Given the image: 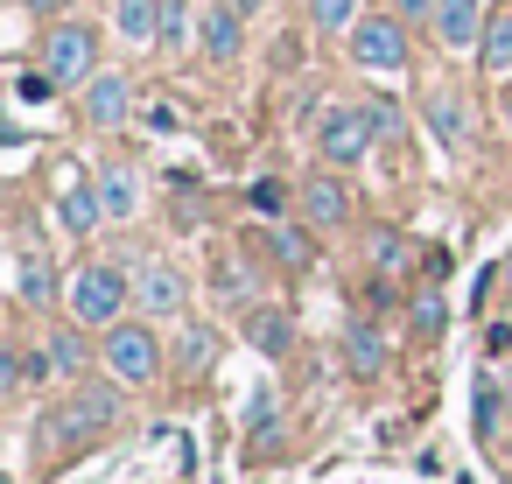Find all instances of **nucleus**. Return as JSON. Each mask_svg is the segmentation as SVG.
<instances>
[{
	"instance_id": "nucleus-16",
	"label": "nucleus",
	"mask_w": 512,
	"mask_h": 484,
	"mask_svg": "<svg viewBox=\"0 0 512 484\" xmlns=\"http://www.w3.org/2000/svg\"><path fill=\"white\" fill-rule=\"evenodd\" d=\"M344 358H351V372H358V379H379V365H386L379 330H372V323H351V330H344Z\"/></svg>"
},
{
	"instance_id": "nucleus-9",
	"label": "nucleus",
	"mask_w": 512,
	"mask_h": 484,
	"mask_svg": "<svg viewBox=\"0 0 512 484\" xmlns=\"http://www.w3.org/2000/svg\"><path fill=\"white\" fill-rule=\"evenodd\" d=\"M302 218H309L316 232L344 225V218H351V190H344L337 176H309V183H302Z\"/></svg>"
},
{
	"instance_id": "nucleus-19",
	"label": "nucleus",
	"mask_w": 512,
	"mask_h": 484,
	"mask_svg": "<svg viewBox=\"0 0 512 484\" xmlns=\"http://www.w3.org/2000/svg\"><path fill=\"white\" fill-rule=\"evenodd\" d=\"M309 29L351 36V29H358V0H309Z\"/></svg>"
},
{
	"instance_id": "nucleus-5",
	"label": "nucleus",
	"mask_w": 512,
	"mask_h": 484,
	"mask_svg": "<svg viewBox=\"0 0 512 484\" xmlns=\"http://www.w3.org/2000/svg\"><path fill=\"white\" fill-rule=\"evenodd\" d=\"M106 365L127 379V386H148L162 372V337L148 323H106Z\"/></svg>"
},
{
	"instance_id": "nucleus-37",
	"label": "nucleus",
	"mask_w": 512,
	"mask_h": 484,
	"mask_svg": "<svg viewBox=\"0 0 512 484\" xmlns=\"http://www.w3.org/2000/svg\"><path fill=\"white\" fill-rule=\"evenodd\" d=\"M505 400H512V386H505Z\"/></svg>"
},
{
	"instance_id": "nucleus-32",
	"label": "nucleus",
	"mask_w": 512,
	"mask_h": 484,
	"mask_svg": "<svg viewBox=\"0 0 512 484\" xmlns=\"http://www.w3.org/2000/svg\"><path fill=\"white\" fill-rule=\"evenodd\" d=\"M400 22H435V0H393Z\"/></svg>"
},
{
	"instance_id": "nucleus-22",
	"label": "nucleus",
	"mask_w": 512,
	"mask_h": 484,
	"mask_svg": "<svg viewBox=\"0 0 512 484\" xmlns=\"http://www.w3.org/2000/svg\"><path fill=\"white\" fill-rule=\"evenodd\" d=\"M57 295V274H50V260H36V253H22V302H50Z\"/></svg>"
},
{
	"instance_id": "nucleus-24",
	"label": "nucleus",
	"mask_w": 512,
	"mask_h": 484,
	"mask_svg": "<svg viewBox=\"0 0 512 484\" xmlns=\"http://www.w3.org/2000/svg\"><path fill=\"white\" fill-rule=\"evenodd\" d=\"M50 372H85V337H78V330L50 337Z\"/></svg>"
},
{
	"instance_id": "nucleus-38",
	"label": "nucleus",
	"mask_w": 512,
	"mask_h": 484,
	"mask_svg": "<svg viewBox=\"0 0 512 484\" xmlns=\"http://www.w3.org/2000/svg\"><path fill=\"white\" fill-rule=\"evenodd\" d=\"M0 484H8V477H0Z\"/></svg>"
},
{
	"instance_id": "nucleus-2",
	"label": "nucleus",
	"mask_w": 512,
	"mask_h": 484,
	"mask_svg": "<svg viewBox=\"0 0 512 484\" xmlns=\"http://www.w3.org/2000/svg\"><path fill=\"white\" fill-rule=\"evenodd\" d=\"M127 295H134V281L120 274V267H78L71 274V316L78 323H120V309H127Z\"/></svg>"
},
{
	"instance_id": "nucleus-14",
	"label": "nucleus",
	"mask_w": 512,
	"mask_h": 484,
	"mask_svg": "<svg viewBox=\"0 0 512 484\" xmlns=\"http://www.w3.org/2000/svg\"><path fill=\"white\" fill-rule=\"evenodd\" d=\"M113 29H120L127 43H155V36H162V0H120V8H113Z\"/></svg>"
},
{
	"instance_id": "nucleus-21",
	"label": "nucleus",
	"mask_w": 512,
	"mask_h": 484,
	"mask_svg": "<svg viewBox=\"0 0 512 484\" xmlns=\"http://www.w3.org/2000/svg\"><path fill=\"white\" fill-rule=\"evenodd\" d=\"M267 246H274L281 267H309V232H295V225H267Z\"/></svg>"
},
{
	"instance_id": "nucleus-31",
	"label": "nucleus",
	"mask_w": 512,
	"mask_h": 484,
	"mask_svg": "<svg viewBox=\"0 0 512 484\" xmlns=\"http://www.w3.org/2000/svg\"><path fill=\"white\" fill-rule=\"evenodd\" d=\"M29 372V358H15V351H0V393H15V379Z\"/></svg>"
},
{
	"instance_id": "nucleus-10",
	"label": "nucleus",
	"mask_w": 512,
	"mask_h": 484,
	"mask_svg": "<svg viewBox=\"0 0 512 484\" xmlns=\"http://www.w3.org/2000/svg\"><path fill=\"white\" fill-rule=\"evenodd\" d=\"M435 36H442L449 50L484 43V8H477V0H435Z\"/></svg>"
},
{
	"instance_id": "nucleus-18",
	"label": "nucleus",
	"mask_w": 512,
	"mask_h": 484,
	"mask_svg": "<svg viewBox=\"0 0 512 484\" xmlns=\"http://www.w3.org/2000/svg\"><path fill=\"white\" fill-rule=\"evenodd\" d=\"M57 218H64V232H92L106 211H99V190L92 183H71L64 190V204H57Z\"/></svg>"
},
{
	"instance_id": "nucleus-7",
	"label": "nucleus",
	"mask_w": 512,
	"mask_h": 484,
	"mask_svg": "<svg viewBox=\"0 0 512 484\" xmlns=\"http://www.w3.org/2000/svg\"><path fill=\"white\" fill-rule=\"evenodd\" d=\"M239 43H246V15L232 8V0H211V8L197 15V50H204L211 64H232Z\"/></svg>"
},
{
	"instance_id": "nucleus-34",
	"label": "nucleus",
	"mask_w": 512,
	"mask_h": 484,
	"mask_svg": "<svg viewBox=\"0 0 512 484\" xmlns=\"http://www.w3.org/2000/svg\"><path fill=\"white\" fill-rule=\"evenodd\" d=\"M232 8H239V15H260V8H267V0H232Z\"/></svg>"
},
{
	"instance_id": "nucleus-15",
	"label": "nucleus",
	"mask_w": 512,
	"mask_h": 484,
	"mask_svg": "<svg viewBox=\"0 0 512 484\" xmlns=\"http://www.w3.org/2000/svg\"><path fill=\"white\" fill-rule=\"evenodd\" d=\"M428 127H435V141H442L449 155H463V141H470V127H463V106H456L449 92H428Z\"/></svg>"
},
{
	"instance_id": "nucleus-25",
	"label": "nucleus",
	"mask_w": 512,
	"mask_h": 484,
	"mask_svg": "<svg viewBox=\"0 0 512 484\" xmlns=\"http://www.w3.org/2000/svg\"><path fill=\"white\" fill-rule=\"evenodd\" d=\"M372 260H379V274H400V267H407V239H400V232H379V239H372Z\"/></svg>"
},
{
	"instance_id": "nucleus-17",
	"label": "nucleus",
	"mask_w": 512,
	"mask_h": 484,
	"mask_svg": "<svg viewBox=\"0 0 512 484\" xmlns=\"http://www.w3.org/2000/svg\"><path fill=\"white\" fill-rule=\"evenodd\" d=\"M477 57H484V71H491V78H512V8L484 22V43H477Z\"/></svg>"
},
{
	"instance_id": "nucleus-20",
	"label": "nucleus",
	"mask_w": 512,
	"mask_h": 484,
	"mask_svg": "<svg viewBox=\"0 0 512 484\" xmlns=\"http://www.w3.org/2000/svg\"><path fill=\"white\" fill-rule=\"evenodd\" d=\"M505 407H512V400H505V386L484 372V379H477V435H484V442L498 435V414H505Z\"/></svg>"
},
{
	"instance_id": "nucleus-36",
	"label": "nucleus",
	"mask_w": 512,
	"mask_h": 484,
	"mask_svg": "<svg viewBox=\"0 0 512 484\" xmlns=\"http://www.w3.org/2000/svg\"><path fill=\"white\" fill-rule=\"evenodd\" d=\"M505 120H512V99H505Z\"/></svg>"
},
{
	"instance_id": "nucleus-30",
	"label": "nucleus",
	"mask_w": 512,
	"mask_h": 484,
	"mask_svg": "<svg viewBox=\"0 0 512 484\" xmlns=\"http://www.w3.org/2000/svg\"><path fill=\"white\" fill-rule=\"evenodd\" d=\"M365 113H372V134H379V141H393V134H400V106H386V99H379V106H365Z\"/></svg>"
},
{
	"instance_id": "nucleus-4",
	"label": "nucleus",
	"mask_w": 512,
	"mask_h": 484,
	"mask_svg": "<svg viewBox=\"0 0 512 484\" xmlns=\"http://www.w3.org/2000/svg\"><path fill=\"white\" fill-rule=\"evenodd\" d=\"M43 71H50L57 85H85V78L99 71V36H92L85 22H57V29L43 36Z\"/></svg>"
},
{
	"instance_id": "nucleus-33",
	"label": "nucleus",
	"mask_w": 512,
	"mask_h": 484,
	"mask_svg": "<svg viewBox=\"0 0 512 484\" xmlns=\"http://www.w3.org/2000/svg\"><path fill=\"white\" fill-rule=\"evenodd\" d=\"M274 407H281V400L260 386V393H253V407H246V421H253V428H260V421H274Z\"/></svg>"
},
{
	"instance_id": "nucleus-23",
	"label": "nucleus",
	"mask_w": 512,
	"mask_h": 484,
	"mask_svg": "<svg viewBox=\"0 0 512 484\" xmlns=\"http://www.w3.org/2000/svg\"><path fill=\"white\" fill-rule=\"evenodd\" d=\"M407 316H414V330H421V337H442V323H449V302L428 288V295H414V309H407Z\"/></svg>"
},
{
	"instance_id": "nucleus-12",
	"label": "nucleus",
	"mask_w": 512,
	"mask_h": 484,
	"mask_svg": "<svg viewBox=\"0 0 512 484\" xmlns=\"http://www.w3.org/2000/svg\"><path fill=\"white\" fill-rule=\"evenodd\" d=\"M134 302H141L148 316H176V309H183V274H176V267H141Z\"/></svg>"
},
{
	"instance_id": "nucleus-3",
	"label": "nucleus",
	"mask_w": 512,
	"mask_h": 484,
	"mask_svg": "<svg viewBox=\"0 0 512 484\" xmlns=\"http://www.w3.org/2000/svg\"><path fill=\"white\" fill-rule=\"evenodd\" d=\"M351 64L358 71H407V22L400 15H358Z\"/></svg>"
},
{
	"instance_id": "nucleus-28",
	"label": "nucleus",
	"mask_w": 512,
	"mask_h": 484,
	"mask_svg": "<svg viewBox=\"0 0 512 484\" xmlns=\"http://www.w3.org/2000/svg\"><path fill=\"white\" fill-rule=\"evenodd\" d=\"M15 92H22V99H29V106H43V99H50V92H57V78H50V71H29V78H22V85H15Z\"/></svg>"
},
{
	"instance_id": "nucleus-1",
	"label": "nucleus",
	"mask_w": 512,
	"mask_h": 484,
	"mask_svg": "<svg viewBox=\"0 0 512 484\" xmlns=\"http://www.w3.org/2000/svg\"><path fill=\"white\" fill-rule=\"evenodd\" d=\"M113 414H120V393L85 386V393H71V400L43 407V421H36V449H43V456H71V449H85Z\"/></svg>"
},
{
	"instance_id": "nucleus-29",
	"label": "nucleus",
	"mask_w": 512,
	"mask_h": 484,
	"mask_svg": "<svg viewBox=\"0 0 512 484\" xmlns=\"http://www.w3.org/2000/svg\"><path fill=\"white\" fill-rule=\"evenodd\" d=\"M141 127H148V134H176L183 120H176V106H141Z\"/></svg>"
},
{
	"instance_id": "nucleus-8",
	"label": "nucleus",
	"mask_w": 512,
	"mask_h": 484,
	"mask_svg": "<svg viewBox=\"0 0 512 484\" xmlns=\"http://www.w3.org/2000/svg\"><path fill=\"white\" fill-rule=\"evenodd\" d=\"M85 120L92 127H127L134 120V85L120 71H92L85 78Z\"/></svg>"
},
{
	"instance_id": "nucleus-26",
	"label": "nucleus",
	"mask_w": 512,
	"mask_h": 484,
	"mask_svg": "<svg viewBox=\"0 0 512 484\" xmlns=\"http://www.w3.org/2000/svg\"><path fill=\"white\" fill-rule=\"evenodd\" d=\"M218 295H225V302H253V274H246L239 260H225V267H218Z\"/></svg>"
},
{
	"instance_id": "nucleus-35",
	"label": "nucleus",
	"mask_w": 512,
	"mask_h": 484,
	"mask_svg": "<svg viewBox=\"0 0 512 484\" xmlns=\"http://www.w3.org/2000/svg\"><path fill=\"white\" fill-rule=\"evenodd\" d=\"M29 8H50V0H29Z\"/></svg>"
},
{
	"instance_id": "nucleus-13",
	"label": "nucleus",
	"mask_w": 512,
	"mask_h": 484,
	"mask_svg": "<svg viewBox=\"0 0 512 484\" xmlns=\"http://www.w3.org/2000/svg\"><path fill=\"white\" fill-rule=\"evenodd\" d=\"M246 337H253V351H267V358H281V351L295 344V323H288L281 309H246Z\"/></svg>"
},
{
	"instance_id": "nucleus-11",
	"label": "nucleus",
	"mask_w": 512,
	"mask_h": 484,
	"mask_svg": "<svg viewBox=\"0 0 512 484\" xmlns=\"http://www.w3.org/2000/svg\"><path fill=\"white\" fill-rule=\"evenodd\" d=\"M92 190H99V211H106V218H134V211H141V183H134V169H120V162H106V169L92 176Z\"/></svg>"
},
{
	"instance_id": "nucleus-27",
	"label": "nucleus",
	"mask_w": 512,
	"mask_h": 484,
	"mask_svg": "<svg viewBox=\"0 0 512 484\" xmlns=\"http://www.w3.org/2000/svg\"><path fill=\"white\" fill-rule=\"evenodd\" d=\"M246 197H253V211H260V218H281V204H288V190H281L274 176H260V183H253Z\"/></svg>"
},
{
	"instance_id": "nucleus-6",
	"label": "nucleus",
	"mask_w": 512,
	"mask_h": 484,
	"mask_svg": "<svg viewBox=\"0 0 512 484\" xmlns=\"http://www.w3.org/2000/svg\"><path fill=\"white\" fill-rule=\"evenodd\" d=\"M379 134H372V113L365 106H330L323 120H316V148H323V162H358L365 148H372Z\"/></svg>"
}]
</instances>
